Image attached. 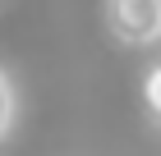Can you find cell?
Here are the masks:
<instances>
[{
    "instance_id": "cell-1",
    "label": "cell",
    "mask_w": 161,
    "mask_h": 156,
    "mask_svg": "<svg viewBox=\"0 0 161 156\" xmlns=\"http://www.w3.org/2000/svg\"><path fill=\"white\" fill-rule=\"evenodd\" d=\"M106 28L124 46H147L161 37V0H106Z\"/></svg>"
},
{
    "instance_id": "cell-2",
    "label": "cell",
    "mask_w": 161,
    "mask_h": 156,
    "mask_svg": "<svg viewBox=\"0 0 161 156\" xmlns=\"http://www.w3.org/2000/svg\"><path fill=\"white\" fill-rule=\"evenodd\" d=\"M143 106H147V115L161 124V60L143 73Z\"/></svg>"
},
{
    "instance_id": "cell-3",
    "label": "cell",
    "mask_w": 161,
    "mask_h": 156,
    "mask_svg": "<svg viewBox=\"0 0 161 156\" xmlns=\"http://www.w3.org/2000/svg\"><path fill=\"white\" fill-rule=\"evenodd\" d=\"M9 124H14V83H9V73L0 69V138L9 133Z\"/></svg>"
}]
</instances>
